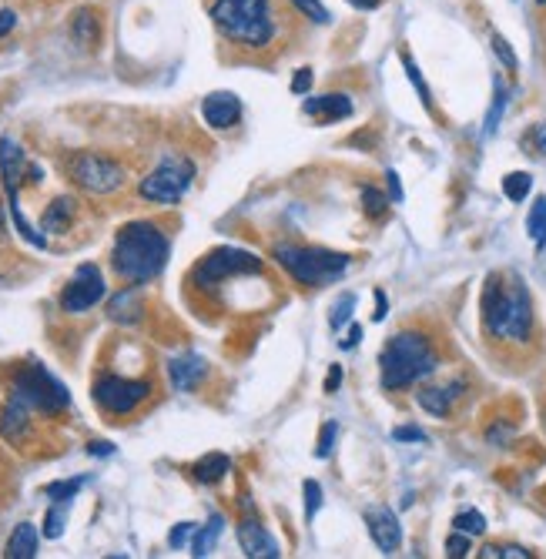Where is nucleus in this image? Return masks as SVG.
<instances>
[{
	"instance_id": "4c0bfd02",
	"label": "nucleus",
	"mask_w": 546,
	"mask_h": 559,
	"mask_svg": "<svg viewBox=\"0 0 546 559\" xmlns=\"http://www.w3.org/2000/svg\"><path fill=\"white\" fill-rule=\"evenodd\" d=\"M490 44H493V54L500 57V64L506 67V71H516V67H520V61H516V54H513V47H510V41H506L503 34H496L493 31V37H490Z\"/></svg>"
},
{
	"instance_id": "37998d69",
	"label": "nucleus",
	"mask_w": 546,
	"mask_h": 559,
	"mask_svg": "<svg viewBox=\"0 0 546 559\" xmlns=\"http://www.w3.org/2000/svg\"><path fill=\"white\" fill-rule=\"evenodd\" d=\"M392 439L396 442H426V432L416 426H399V429H392Z\"/></svg>"
},
{
	"instance_id": "72a5a7b5",
	"label": "nucleus",
	"mask_w": 546,
	"mask_h": 559,
	"mask_svg": "<svg viewBox=\"0 0 546 559\" xmlns=\"http://www.w3.org/2000/svg\"><path fill=\"white\" fill-rule=\"evenodd\" d=\"M352 308H356V295L346 292V295L339 298V302L332 305V315H329V325H332V329H342V325L349 322V318H352Z\"/></svg>"
},
{
	"instance_id": "c9c22d12",
	"label": "nucleus",
	"mask_w": 546,
	"mask_h": 559,
	"mask_svg": "<svg viewBox=\"0 0 546 559\" xmlns=\"http://www.w3.org/2000/svg\"><path fill=\"white\" fill-rule=\"evenodd\" d=\"M335 442H339V422H325L322 432H319V446H315V456L329 459L332 452H335Z\"/></svg>"
},
{
	"instance_id": "49530a36",
	"label": "nucleus",
	"mask_w": 546,
	"mask_h": 559,
	"mask_svg": "<svg viewBox=\"0 0 546 559\" xmlns=\"http://www.w3.org/2000/svg\"><path fill=\"white\" fill-rule=\"evenodd\" d=\"M339 385H342V365H332V369H329V375H325V392H335V389H339Z\"/></svg>"
},
{
	"instance_id": "5fc2aeb1",
	"label": "nucleus",
	"mask_w": 546,
	"mask_h": 559,
	"mask_svg": "<svg viewBox=\"0 0 546 559\" xmlns=\"http://www.w3.org/2000/svg\"><path fill=\"white\" fill-rule=\"evenodd\" d=\"M536 4H543V7H546V0H536Z\"/></svg>"
},
{
	"instance_id": "a19ab883",
	"label": "nucleus",
	"mask_w": 546,
	"mask_h": 559,
	"mask_svg": "<svg viewBox=\"0 0 546 559\" xmlns=\"http://www.w3.org/2000/svg\"><path fill=\"white\" fill-rule=\"evenodd\" d=\"M312 81H315L312 67H299V74L292 77V94H309L312 91Z\"/></svg>"
},
{
	"instance_id": "5701e85b",
	"label": "nucleus",
	"mask_w": 546,
	"mask_h": 559,
	"mask_svg": "<svg viewBox=\"0 0 546 559\" xmlns=\"http://www.w3.org/2000/svg\"><path fill=\"white\" fill-rule=\"evenodd\" d=\"M228 472H232V459H228L225 452H208L205 459H198L195 466H191V476H195L198 483H205V486L222 483Z\"/></svg>"
},
{
	"instance_id": "6e6552de",
	"label": "nucleus",
	"mask_w": 546,
	"mask_h": 559,
	"mask_svg": "<svg viewBox=\"0 0 546 559\" xmlns=\"http://www.w3.org/2000/svg\"><path fill=\"white\" fill-rule=\"evenodd\" d=\"M191 181H195V161L185 158V154H171L151 175L141 178L138 191L151 205H178L191 188Z\"/></svg>"
},
{
	"instance_id": "1a4fd4ad",
	"label": "nucleus",
	"mask_w": 546,
	"mask_h": 559,
	"mask_svg": "<svg viewBox=\"0 0 546 559\" xmlns=\"http://www.w3.org/2000/svg\"><path fill=\"white\" fill-rule=\"evenodd\" d=\"M67 175L71 181L91 195H111L124 185V165L121 161L108 158V154L98 151H78L71 161H67Z\"/></svg>"
},
{
	"instance_id": "9d476101",
	"label": "nucleus",
	"mask_w": 546,
	"mask_h": 559,
	"mask_svg": "<svg viewBox=\"0 0 546 559\" xmlns=\"http://www.w3.org/2000/svg\"><path fill=\"white\" fill-rule=\"evenodd\" d=\"M91 395L108 416H131V412L151 395V382L124 379V375H101V379L94 382Z\"/></svg>"
},
{
	"instance_id": "f704fd0d",
	"label": "nucleus",
	"mask_w": 546,
	"mask_h": 559,
	"mask_svg": "<svg viewBox=\"0 0 546 559\" xmlns=\"http://www.w3.org/2000/svg\"><path fill=\"white\" fill-rule=\"evenodd\" d=\"M402 64H406V74H409V81H413V88L419 91V101H423L426 108H433V94H429V88H426L423 74H419L416 61H413V57H409V54H402Z\"/></svg>"
},
{
	"instance_id": "0eeeda50",
	"label": "nucleus",
	"mask_w": 546,
	"mask_h": 559,
	"mask_svg": "<svg viewBox=\"0 0 546 559\" xmlns=\"http://www.w3.org/2000/svg\"><path fill=\"white\" fill-rule=\"evenodd\" d=\"M262 272V258L245 252V248H215L208 252L191 272V285L201 288V292H215L218 285L228 282V278H242V275H258Z\"/></svg>"
},
{
	"instance_id": "cd10ccee",
	"label": "nucleus",
	"mask_w": 546,
	"mask_h": 559,
	"mask_svg": "<svg viewBox=\"0 0 546 559\" xmlns=\"http://www.w3.org/2000/svg\"><path fill=\"white\" fill-rule=\"evenodd\" d=\"M506 101H510V98H506V88H503L500 77H496V81H493V104H490V114H486V134H496V128H500Z\"/></svg>"
},
{
	"instance_id": "dca6fc26",
	"label": "nucleus",
	"mask_w": 546,
	"mask_h": 559,
	"mask_svg": "<svg viewBox=\"0 0 546 559\" xmlns=\"http://www.w3.org/2000/svg\"><path fill=\"white\" fill-rule=\"evenodd\" d=\"M302 111L309 114L312 121H319V124H339V121H346L352 118V98L349 94H319V98H305L302 104Z\"/></svg>"
},
{
	"instance_id": "f3484780",
	"label": "nucleus",
	"mask_w": 546,
	"mask_h": 559,
	"mask_svg": "<svg viewBox=\"0 0 546 559\" xmlns=\"http://www.w3.org/2000/svg\"><path fill=\"white\" fill-rule=\"evenodd\" d=\"M205 375H208V362L195 352L175 355V359L168 362V379L178 392H195L198 385L205 382Z\"/></svg>"
},
{
	"instance_id": "864d4df0",
	"label": "nucleus",
	"mask_w": 546,
	"mask_h": 559,
	"mask_svg": "<svg viewBox=\"0 0 546 559\" xmlns=\"http://www.w3.org/2000/svg\"><path fill=\"white\" fill-rule=\"evenodd\" d=\"M0 238H4V205H0Z\"/></svg>"
},
{
	"instance_id": "423d86ee",
	"label": "nucleus",
	"mask_w": 546,
	"mask_h": 559,
	"mask_svg": "<svg viewBox=\"0 0 546 559\" xmlns=\"http://www.w3.org/2000/svg\"><path fill=\"white\" fill-rule=\"evenodd\" d=\"M11 399L24 402L31 412H44V416H57L71 406V392L64 382H57L41 362H31L14 372L11 379Z\"/></svg>"
},
{
	"instance_id": "7ed1b4c3",
	"label": "nucleus",
	"mask_w": 546,
	"mask_h": 559,
	"mask_svg": "<svg viewBox=\"0 0 546 559\" xmlns=\"http://www.w3.org/2000/svg\"><path fill=\"white\" fill-rule=\"evenodd\" d=\"M212 24L228 44L262 51L279 37V11L272 0H212Z\"/></svg>"
},
{
	"instance_id": "8fccbe9b",
	"label": "nucleus",
	"mask_w": 546,
	"mask_h": 559,
	"mask_svg": "<svg viewBox=\"0 0 546 559\" xmlns=\"http://www.w3.org/2000/svg\"><path fill=\"white\" fill-rule=\"evenodd\" d=\"M386 312H389L386 292H376V312H372V318H376V322H382V318H386Z\"/></svg>"
},
{
	"instance_id": "39448f33",
	"label": "nucleus",
	"mask_w": 546,
	"mask_h": 559,
	"mask_svg": "<svg viewBox=\"0 0 546 559\" xmlns=\"http://www.w3.org/2000/svg\"><path fill=\"white\" fill-rule=\"evenodd\" d=\"M275 262H279L285 272H289L299 285L309 288H325L332 282H339L349 268V255L329 252V248L319 245H275Z\"/></svg>"
},
{
	"instance_id": "6ab92c4d",
	"label": "nucleus",
	"mask_w": 546,
	"mask_h": 559,
	"mask_svg": "<svg viewBox=\"0 0 546 559\" xmlns=\"http://www.w3.org/2000/svg\"><path fill=\"white\" fill-rule=\"evenodd\" d=\"M27 432H31V409L17 399H7L0 406V436L17 446V442L27 439Z\"/></svg>"
},
{
	"instance_id": "9b49d317",
	"label": "nucleus",
	"mask_w": 546,
	"mask_h": 559,
	"mask_svg": "<svg viewBox=\"0 0 546 559\" xmlns=\"http://www.w3.org/2000/svg\"><path fill=\"white\" fill-rule=\"evenodd\" d=\"M104 295H108V285H104L101 268L91 265V262H84V265L74 268L71 282L64 285L61 308L67 315H81V312H88V308L98 305Z\"/></svg>"
},
{
	"instance_id": "4468645a",
	"label": "nucleus",
	"mask_w": 546,
	"mask_h": 559,
	"mask_svg": "<svg viewBox=\"0 0 546 559\" xmlns=\"http://www.w3.org/2000/svg\"><path fill=\"white\" fill-rule=\"evenodd\" d=\"M24 175H27V158H24L21 144H17L11 134H4V138H0V178H4L7 198L21 195Z\"/></svg>"
},
{
	"instance_id": "20e7f679",
	"label": "nucleus",
	"mask_w": 546,
	"mask_h": 559,
	"mask_svg": "<svg viewBox=\"0 0 546 559\" xmlns=\"http://www.w3.org/2000/svg\"><path fill=\"white\" fill-rule=\"evenodd\" d=\"M379 372H382V389H389V392L406 389V385L426 379V375L436 372L433 342L419 332H399L396 339H389L386 349H382Z\"/></svg>"
},
{
	"instance_id": "4be33fe9",
	"label": "nucleus",
	"mask_w": 546,
	"mask_h": 559,
	"mask_svg": "<svg viewBox=\"0 0 546 559\" xmlns=\"http://www.w3.org/2000/svg\"><path fill=\"white\" fill-rule=\"evenodd\" d=\"M37 546H41V533H37V526L21 523L11 533V539H7L4 556L7 559H34L37 556Z\"/></svg>"
},
{
	"instance_id": "e433bc0d",
	"label": "nucleus",
	"mask_w": 546,
	"mask_h": 559,
	"mask_svg": "<svg viewBox=\"0 0 546 559\" xmlns=\"http://www.w3.org/2000/svg\"><path fill=\"white\" fill-rule=\"evenodd\" d=\"M302 493H305V519H315V513L322 509V486L315 483V479H305L302 483Z\"/></svg>"
},
{
	"instance_id": "79ce46f5",
	"label": "nucleus",
	"mask_w": 546,
	"mask_h": 559,
	"mask_svg": "<svg viewBox=\"0 0 546 559\" xmlns=\"http://www.w3.org/2000/svg\"><path fill=\"white\" fill-rule=\"evenodd\" d=\"M446 553H449V556H456V559H459V556H466V553H469V536H466V533H459V529H456V533L446 539Z\"/></svg>"
},
{
	"instance_id": "f03ea898",
	"label": "nucleus",
	"mask_w": 546,
	"mask_h": 559,
	"mask_svg": "<svg viewBox=\"0 0 546 559\" xmlns=\"http://www.w3.org/2000/svg\"><path fill=\"white\" fill-rule=\"evenodd\" d=\"M483 325L493 339L526 342L533 332V302L520 278L506 282L503 275H490L483 285Z\"/></svg>"
},
{
	"instance_id": "a878e982",
	"label": "nucleus",
	"mask_w": 546,
	"mask_h": 559,
	"mask_svg": "<svg viewBox=\"0 0 546 559\" xmlns=\"http://www.w3.org/2000/svg\"><path fill=\"white\" fill-rule=\"evenodd\" d=\"M526 231H530L533 245H546V198H536V205L530 208V218H526Z\"/></svg>"
},
{
	"instance_id": "b1692460",
	"label": "nucleus",
	"mask_w": 546,
	"mask_h": 559,
	"mask_svg": "<svg viewBox=\"0 0 546 559\" xmlns=\"http://www.w3.org/2000/svg\"><path fill=\"white\" fill-rule=\"evenodd\" d=\"M141 312H145V305H141V295H138V288H134V285L114 295L111 305H108V315L114 318V322H124V325L138 322Z\"/></svg>"
},
{
	"instance_id": "ddd939ff",
	"label": "nucleus",
	"mask_w": 546,
	"mask_h": 559,
	"mask_svg": "<svg viewBox=\"0 0 546 559\" xmlns=\"http://www.w3.org/2000/svg\"><path fill=\"white\" fill-rule=\"evenodd\" d=\"M366 526H369L372 543H376L382 553H396V549L402 546V526L392 509H386V506L366 509Z\"/></svg>"
},
{
	"instance_id": "7c9ffc66",
	"label": "nucleus",
	"mask_w": 546,
	"mask_h": 559,
	"mask_svg": "<svg viewBox=\"0 0 546 559\" xmlns=\"http://www.w3.org/2000/svg\"><path fill=\"white\" fill-rule=\"evenodd\" d=\"M292 7L305 17V21H312V24H329L332 21L322 0H292Z\"/></svg>"
},
{
	"instance_id": "de8ad7c7",
	"label": "nucleus",
	"mask_w": 546,
	"mask_h": 559,
	"mask_svg": "<svg viewBox=\"0 0 546 559\" xmlns=\"http://www.w3.org/2000/svg\"><path fill=\"white\" fill-rule=\"evenodd\" d=\"M17 27V14L14 11H0V37H7Z\"/></svg>"
},
{
	"instance_id": "393cba45",
	"label": "nucleus",
	"mask_w": 546,
	"mask_h": 559,
	"mask_svg": "<svg viewBox=\"0 0 546 559\" xmlns=\"http://www.w3.org/2000/svg\"><path fill=\"white\" fill-rule=\"evenodd\" d=\"M222 529H225V519L215 513L212 519H208V526H201L195 533V539H191V556H208V553H212L215 543H218V536H222Z\"/></svg>"
},
{
	"instance_id": "f8f14e48",
	"label": "nucleus",
	"mask_w": 546,
	"mask_h": 559,
	"mask_svg": "<svg viewBox=\"0 0 546 559\" xmlns=\"http://www.w3.org/2000/svg\"><path fill=\"white\" fill-rule=\"evenodd\" d=\"M201 118H205L208 128L228 131L242 121V101H238V94H232V91H215L201 101Z\"/></svg>"
},
{
	"instance_id": "a18cd8bd",
	"label": "nucleus",
	"mask_w": 546,
	"mask_h": 559,
	"mask_svg": "<svg viewBox=\"0 0 546 559\" xmlns=\"http://www.w3.org/2000/svg\"><path fill=\"white\" fill-rule=\"evenodd\" d=\"M530 141H533L536 154H546V124H536V128L530 131Z\"/></svg>"
},
{
	"instance_id": "aec40b11",
	"label": "nucleus",
	"mask_w": 546,
	"mask_h": 559,
	"mask_svg": "<svg viewBox=\"0 0 546 559\" xmlns=\"http://www.w3.org/2000/svg\"><path fill=\"white\" fill-rule=\"evenodd\" d=\"M74 215H78V201L67 195L54 198L41 215V231H47V235H64V231H71Z\"/></svg>"
},
{
	"instance_id": "bb28decb",
	"label": "nucleus",
	"mask_w": 546,
	"mask_h": 559,
	"mask_svg": "<svg viewBox=\"0 0 546 559\" xmlns=\"http://www.w3.org/2000/svg\"><path fill=\"white\" fill-rule=\"evenodd\" d=\"M84 483H88L84 476H78V479H61V483L44 486V496L54 499V503H71V499L84 489Z\"/></svg>"
},
{
	"instance_id": "c756f323",
	"label": "nucleus",
	"mask_w": 546,
	"mask_h": 559,
	"mask_svg": "<svg viewBox=\"0 0 546 559\" xmlns=\"http://www.w3.org/2000/svg\"><path fill=\"white\" fill-rule=\"evenodd\" d=\"M453 529H459V533H466V536H483L486 533V516L476 513V509H466V513H459L453 519Z\"/></svg>"
},
{
	"instance_id": "c85d7f7f",
	"label": "nucleus",
	"mask_w": 546,
	"mask_h": 559,
	"mask_svg": "<svg viewBox=\"0 0 546 559\" xmlns=\"http://www.w3.org/2000/svg\"><path fill=\"white\" fill-rule=\"evenodd\" d=\"M530 188H533V178L526 175V171H513V175L503 178V195L510 201H526Z\"/></svg>"
},
{
	"instance_id": "a211bd4d",
	"label": "nucleus",
	"mask_w": 546,
	"mask_h": 559,
	"mask_svg": "<svg viewBox=\"0 0 546 559\" xmlns=\"http://www.w3.org/2000/svg\"><path fill=\"white\" fill-rule=\"evenodd\" d=\"M463 389H466V382H453V385H426V389L416 395V402L429 412V416L446 419L449 412H453V402L459 399V395H463Z\"/></svg>"
},
{
	"instance_id": "58836bf2",
	"label": "nucleus",
	"mask_w": 546,
	"mask_h": 559,
	"mask_svg": "<svg viewBox=\"0 0 546 559\" xmlns=\"http://www.w3.org/2000/svg\"><path fill=\"white\" fill-rule=\"evenodd\" d=\"M483 559H530L523 546H483Z\"/></svg>"
},
{
	"instance_id": "ea45409f",
	"label": "nucleus",
	"mask_w": 546,
	"mask_h": 559,
	"mask_svg": "<svg viewBox=\"0 0 546 559\" xmlns=\"http://www.w3.org/2000/svg\"><path fill=\"white\" fill-rule=\"evenodd\" d=\"M191 533H195V523H178V526L168 533V546H171V549H181V546L188 543Z\"/></svg>"
},
{
	"instance_id": "f257e3e1",
	"label": "nucleus",
	"mask_w": 546,
	"mask_h": 559,
	"mask_svg": "<svg viewBox=\"0 0 546 559\" xmlns=\"http://www.w3.org/2000/svg\"><path fill=\"white\" fill-rule=\"evenodd\" d=\"M168 255H171V242L155 221H128L114 235L111 268L121 282L145 285L161 275V268L168 265Z\"/></svg>"
},
{
	"instance_id": "3c124183",
	"label": "nucleus",
	"mask_w": 546,
	"mask_h": 559,
	"mask_svg": "<svg viewBox=\"0 0 546 559\" xmlns=\"http://www.w3.org/2000/svg\"><path fill=\"white\" fill-rule=\"evenodd\" d=\"M359 339H362V329H359V325H352L349 335H346V339H342V349H356Z\"/></svg>"
},
{
	"instance_id": "2eb2a0df",
	"label": "nucleus",
	"mask_w": 546,
	"mask_h": 559,
	"mask_svg": "<svg viewBox=\"0 0 546 559\" xmlns=\"http://www.w3.org/2000/svg\"><path fill=\"white\" fill-rule=\"evenodd\" d=\"M238 546H242V553L252 556V559H279L282 556L279 543L268 536V529L258 523V519H245V523H238Z\"/></svg>"
},
{
	"instance_id": "412c9836",
	"label": "nucleus",
	"mask_w": 546,
	"mask_h": 559,
	"mask_svg": "<svg viewBox=\"0 0 546 559\" xmlns=\"http://www.w3.org/2000/svg\"><path fill=\"white\" fill-rule=\"evenodd\" d=\"M71 41L81 47V51H91V47H98L101 41V21L98 14L91 11V7H84L71 17Z\"/></svg>"
},
{
	"instance_id": "603ef678",
	"label": "nucleus",
	"mask_w": 546,
	"mask_h": 559,
	"mask_svg": "<svg viewBox=\"0 0 546 559\" xmlns=\"http://www.w3.org/2000/svg\"><path fill=\"white\" fill-rule=\"evenodd\" d=\"M352 7H359V11H376V7L382 4V0H349Z\"/></svg>"
},
{
	"instance_id": "2f4dec72",
	"label": "nucleus",
	"mask_w": 546,
	"mask_h": 559,
	"mask_svg": "<svg viewBox=\"0 0 546 559\" xmlns=\"http://www.w3.org/2000/svg\"><path fill=\"white\" fill-rule=\"evenodd\" d=\"M64 519H67V503H54L44 516V539H57L64 533Z\"/></svg>"
},
{
	"instance_id": "c03bdc74",
	"label": "nucleus",
	"mask_w": 546,
	"mask_h": 559,
	"mask_svg": "<svg viewBox=\"0 0 546 559\" xmlns=\"http://www.w3.org/2000/svg\"><path fill=\"white\" fill-rule=\"evenodd\" d=\"M386 181H389V201H392V205H399V201H402V181H399V175H396V171H389Z\"/></svg>"
},
{
	"instance_id": "473e14b6",
	"label": "nucleus",
	"mask_w": 546,
	"mask_h": 559,
	"mask_svg": "<svg viewBox=\"0 0 546 559\" xmlns=\"http://www.w3.org/2000/svg\"><path fill=\"white\" fill-rule=\"evenodd\" d=\"M362 208H366L369 218H382L389 208V198L379 188H362Z\"/></svg>"
},
{
	"instance_id": "09e8293b",
	"label": "nucleus",
	"mask_w": 546,
	"mask_h": 559,
	"mask_svg": "<svg viewBox=\"0 0 546 559\" xmlns=\"http://www.w3.org/2000/svg\"><path fill=\"white\" fill-rule=\"evenodd\" d=\"M111 452H114L111 442H104V439H94V442H88V456H111Z\"/></svg>"
}]
</instances>
